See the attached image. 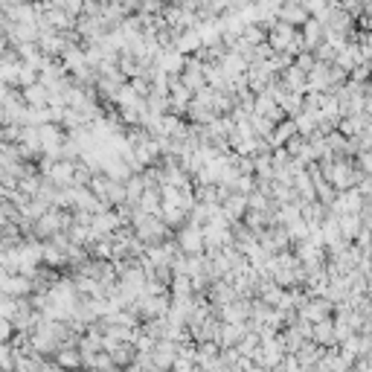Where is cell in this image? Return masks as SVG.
Returning a JSON list of instances; mask_svg holds the SVG:
<instances>
[{"label": "cell", "mask_w": 372, "mask_h": 372, "mask_svg": "<svg viewBox=\"0 0 372 372\" xmlns=\"http://www.w3.org/2000/svg\"><path fill=\"white\" fill-rule=\"evenodd\" d=\"M178 251L186 253V256H201L204 253V230L186 221V224L181 227V233H178Z\"/></svg>", "instance_id": "obj_1"}, {"label": "cell", "mask_w": 372, "mask_h": 372, "mask_svg": "<svg viewBox=\"0 0 372 372\" xmlns=\"http://www.w3.org/2000/svg\"><path fill=\"white\" fill-rule=\"evenodd\" d=\"M296 38V30L288 27V23H274V27H268V47L274 49V53H291V44Z\"/></svg>", "instance_id": "obj_2"}, {"label": "cell", "mask_w": 372, "mask_h": 372, "mask_svg": "<svg viewBox=\"0 0 372 372\" xmlns=\"http://www.w3.org/2000/svg\"><path fill=\"white\" fill-rule=\"evenodd\" d=\"M308 18L311 15L306 12V6L303 4H294V0H285V4L280 6V12H277V20L280 23H288V27H294V30H300Z\"/></svg>", "instance_id": "obj_3"}, {"label": "cell", "mask_w": 372, "mask_h": 372, "mask_svg": "<svg viewBox=\"0 0 372 372\" xmlns=\"http://www.w3.org/2000/svg\"><path fill=\"white\" fill-rule=\"evenodd\" d=\"M332 311V303L326 296H317V300H308L300 306V314H303V323H320V320H326Z\"/></svg>", "instance_id": "obj_4"}, {"label": "cell", "mask_w": 372, "mask_h": 372, "mask_svg": "<svg viewBox=\"0 0 372 372\" xmlns=\"http://www.w3.org/2000/svg\"><path fill=\"white\" fill-rule=\"evenodd\" d=\"M300 35H303V41H306V49L311 53V49L317 47V44H323L326 41V27L320 23L317 18H308L303 27H300Z\"/></svg>", "instance_id": "obj_5"}, {"label": "cell", "mask_w": 372, "mask_h": 372, "mask_svg": "<svg viewBox=\"0 0 372 372\" xmlns=\"http://www.w3.org/2000/svg\"><path fill=\"white\" fill-rule=\"evenodd\" d=\"M23 102H27L30 108H49V90H47V85L35 82L30 88H23Z\"/></svg>", "instance_id": "obj_6"}, {"label": "cell", "mask_w": 372, "mask_h": 372, "mask_svg": "<svg viewBox=\"0 0 372 372\" xmlns=\"http://www.w3.org/2000/svg\"><path fill=\"white\" fill-rule=\"evenodd\" d=\"M175 49L181 56H195L198 49H201V35H198V30H186V32H181L178 38H175Z\"/></svg>", "instance_id": "obj_7"}, {"label": "cell", "mask_w": 372, "mask_h": 372, "mask_svg": "<svg viewBox=\"0 0 372 372\" xmlns=\"http://www.w3.org/2000/svg\"><path fill=\"white\" fill-rule=\"evenodd\" d=\"M265 38H268V30L262 27V23H244V30H241V41L244 44L259 47V44H265Z\"/></svg>", "instance_id": "obj_8"}, {"label": "cell", "mask_w": 372, "mask_h": 372, "mask_svg": "<svg viewBox=\"0 0 372 372\" xmlns=\"http://www.w3.org/2000/svg\"><path fill=\"white\" fill-rule=\"evenodd\" d=\"M314 64H317V59H314V53H308V49H303L300 56H294V67H300V70L306 73V76L314 70Z\"/></svg>", "instance_id": "obj_9"}, {"label": "cell", "mask_w": 372, "mask_h": 372, "mask_svg": "<svg viewBox=\"0 0 372 372\" xmlns=\"http://www.w3.org/2000/svg\"><path fill=\"white\" fill-rule=\"evenodd\" d=\"M355 189L361 192V198H364V201H369V204H372V175H366V178H364V181L355 186Z\"/></svg>", "instance_id": "obj_10"}, {"label": "cell", "mask_w": 372, "mask_h": 372, "mask_svg": "<svg viewBox=\"0 0 372 372\" xmlns=\"http://www.w3.org/2000/svg\"><path fill=\"white\" fill-rule=\"evenodd\" d=\"M181 6L198 15V12H201V9H207V6H210V0H181Z\"/></svg>", "instance_id": "obj_11"}, {"label": "cell", "mask_w": 372, "mask_h": 372, "mask_svg": "<svg viewBox=\"0 0 372 372\" xmlns=\"http://www.w3.org/2000/svg\"><path fill=\"white\" fill-rule=\"evenodd\" d=\"M82 4H85V0H67V4H64V12H67L70 18H79V15H82Z\"/></svg>", "instance_id": "obj_12"}, {"label": "cell", "mask_w": 372, "mask_h": 372, "mask_svg": "<svg viewBox=\"0 0 372 372\" xmlns=\"http://www.w3.org/2000/svg\"><path fill=\"white\" fill-rule=\"evenodd\" d=\"M9 332H12V329H9V320L0 317V340H6V337H9Z\"/></svg>", "instance_id": "obj_13"}, {"label": "cell", "mask_w": 372, "mask_h": 372, "mask_svg": "<svg viewBox=\"0 0 372 372\" xmlns=\"http://www.w3.org/2000/svg\"><path fill=\"white\" fill-rule=\"evenodd\" d=\"M6 47H9V38H6L4 32H0V59H4V56L9 53V49H6Z\"/></svg>", "instance_id": "obj_14"}, {"label": "cell", "mask_w": 372, "mask_h": 372, "mask_svg": "<svg viewBox=\"0 0 372 372\" xmlns=\"http://www.w3.org/2000/svg\"><path fill=\"white\" fill-rule=\"evenodd\" d=\"M126 4H128V6L134 9V15H137V6H140V0H126Z\"/></svg>", "instance_id": "obj_15"}, {"label": "cell", "mask_w": 372, "mask_h": 372, "mask_svg": "<svg viewBox=\"0 0 372 372\" xmlns=\"http://www.w3.org/2000/svg\"><path fill=\"white\" fill-rule=\"evenodd\" d=\"M9 4H32V0H9Z\"/></svg>", "instance_id": "obj_16"}, {"label": "cell", "mask_w": 372, "mask_h": 372, "mask_svg": "<svg viewBox=\"0 0 372 372\" xmlns=\"http://www.w3.org/2000/svg\"><path fill=\"white\" fill-rule=\"evenodd\" d=\"M96 4H99V6H105V4H111V0H96Z\"/></svg>", "instance_id": "obj_17"}, {"label": "cell", "mask_w": 372, "mask_h": 372, "mask_svg": "<svg viewBox=\"0 0 372 372\" xmlns=\"http://www.w3.org/2000/svg\"><path fill=\"white\" fill-rule=\"evenodd\" d=\"M294 4H300V0H294Z\"/></svg>", "instance_id": "obj_18"}, {"label": "cell", "mask_w": 372, "mask_h": 372, "mask_svg": "<svg viewBox=\"0 0 372 372\" xmlns=\"http://www.w3.org/2000/svg\"><path fill=\"white\" fill-rule=\"evenodd\" d=\"M361 4H364V0H361Z\"/></svg>", "instance_id": "obj_19"}]
</instances>
